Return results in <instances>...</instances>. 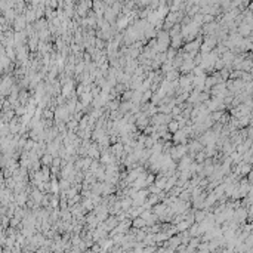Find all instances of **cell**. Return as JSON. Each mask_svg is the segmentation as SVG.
Listing matches in <instances>:
<instances>
[{"mask_svg": "<svg viewBox=\"0 0 253 253\" xmlns=\"http://www.w3.org/2000/svg\"><path fill=\"white\" fill-rule=\"evenodd\" d=\"M166 129H167V132H169V133H176V132H179V130H181V125H179V122H178V120L172 119V120L166 125Z\"/></svg>", "mask_w": 253, "mask_h": 253, "instance_id": "obj_1", "label": "cell"}, {"mask_svg": "<svg viewBox=\"0 0 253 253\" xmlns=\"http://www.w3.org/2000/svg\"><path fill=\"white\" fill-rule=\"evenodd\" d=\"M206 218H207V213H206L204 210H199V212L194 213V221H196L197 224H201L203 221H206Z\"/></svg>", "mask_w": 253, "mask_h": 253, "instance_id": "obj_2", "label": "cell"}, {"mask_svg": "<svg viewBox=\"0 0 253 253\" xmlns=\"http://www.w3.org/2000/svg\"><path fill=\"white\" fill-rule=\"evenodd\" d=\"M132 224H133V227H135V228H144L145 225H147V221L142 219L141 216H136V219H133V222H132Z\"/></svg>", "mask_w": 253, "mask_h": 253, "instance_id": "obj_3", "label": "cell"}, {"mask_svg": "<svg viewBox=\"0 0 253 253\" xmlns=\"http://www.w3.org/2000/svg\"><path fill=\"white\" fill-rule=\"evenodd\" d=\"M52 163H54V167H59V164L62 163V160H61L59 157H56V159H54V160H52Z\"/></svg>", "mask_w": 253, "mask_h": 253, "instance_id": "obj_4", "label": "cell"}]
</instances>
